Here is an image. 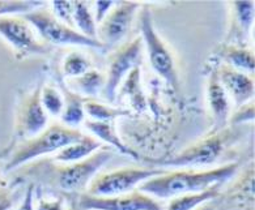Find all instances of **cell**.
<instances>
[{
	"instance_id": "cell-8",
	"label": "cell",
	"mask_w": 255,
	"mask_h": 210,
	"mask_svg": "<svg viewBox=\"0 0 255 210\" xmlns=\"http://www.w3.org/2000/svg\"><path fill=\"white\" fill-rule=\"evenodd\" d=\"M228 141L229 133L223 130L191 145L174 157L169 159H156L152 161V163L158 167H196L212 165L223 154Z\"/></svg>"
},
{
	"instance_id": "cell-9",
	"label": "cell",
	"mask_w": 255,
	"mask_h": 210,
	"mask_svg": "<svg viewBox=\"0 0 255 210\" xmlns=\"http://www.w3.org/2000/svg\"><path fill=\"white\" fill-rule=\"evenodd\" d=\"M141 50H143V39L141 37H137L132 42L119 47L110 56L108 74L105 77V86L102 90V95L106 101L110 103L116 101L117 91L123 78L136 67H140Z\"/></svg>"
},
{
	"instance_id": "cell-12",
	"label": "cell",
	"mask_w": 255,
	"mask_h": 210,
	"mask_svg": "<svg viewBox=\"0 0 255 210\" xmlns=\"http://www.w3.org/2000/svg\"><path fill=\"white\" fill-rule=\"evenodd\" d=\"M139 7L136 3L116 1L97 29V41L102 45V49H112L128 34Z\"/></svg>"
},
{
	"instance_id": "cell-22",
	"label": "cell",
	"mask_w": 255,
	"mask_h": 210,
	"mask_svg": "<svg viewBox=\"0 0 255 210\" xmlns=\"http://www.w3.org/2000/svg\"><path fill=\"white\" fill-rule=\"evenodd\" d=\"M72 21L87 38L97 41V25L85 1H72Z\"/></svg>"
},
{
	"instance_id": "cell-19",
	"label": "cell",
	"mask_w": 255,
	"mask_h": 210,
	"mask_svg": "<svg viewBox=\"0 0 255 210\" xmlns=\"http://www.w3.org/2000/svg\"><path fill=\"white\" fill-rule=\"evenodd\" d=\"M220 196V186L212 187L204 192L189 193L170 199L166 210H195L203 204L210 203Z\"/></svg>"
},
{
	"instance_id": "cell-25",
	"label": "cell",
	"mask_w": 255,
	"mask_h": 210,
	"mask_svg": "<svg viewBox=\"0 0 255 210\" xmlns=\"http://www.w3.org/2000/svg\"><path fill=\"white\" fill-rule=\"evenodd\" d=\"M41 105H42L46 114H50L53 116L62 115L64 107L63 95L54 86L46 85V86L41 88Z\"/></svg>"
},
{
	"instance_id": "cell-29",
	"label": "cell",
	"mask_w": 255,
	"mask_h": 210,
	"mask_svg": "<svg viewBox=\"0 0 255 210\" xmlns=\"http://www.w3.org/2000/svg\"><path fill=\"white\" fill-rule=\"evenodd\" d=\"M237 112L234 114L233 118L231 119V124H240L248 120L254 119V107L253 105H244L241 107H237Z\"/></svg>"
},
{
	"instance_id": "cell-14",
	"label": "cell",
	"mask_w": 255,
	"mask_h": 210,
	"mask_svg": "<svg viewBox=\"0 0 255 210\" xmlns=\"http://www.w3.org/2000/svg\"><path fill=\"white\" fill-rule=\"evenodd\" d=\"M207 97L213 116V130L211 131V135H213L225 130V126L229 120V111H231L229 95L227 94V91L219 80L217 70H213L208 76Z\"/></svg>"
},
{
	"instance_id": "cell-24",
	"label": "cell",
	"mask_w": 255,
	"mask_h": 210,
	"mask_svg": "<svg viewBox=\"0 0 255 210\" xmlns=\"http://www.w3.org/2000/svg\"><path fill=\"white\" fill-rule=\"evenodd\" d=\"M84 112L93 122H114L119 116L131 115L128 110L109 107L93 99H84Z\"/></svg>"
},
{
	"instance_id": "cell-11",
	"label": "cell",
	"mask_w": 255,
	"mask_h": 210,
	"mask_svg": "<svg viewBox=\"0 0 255 210\" xmlns=\"http://www.w3.org/2000/svg\"><path fill=\"white\" fill-rule=\"evenodd\" d=\"M0 35L9 43L18 59L29 55H42L50 51L47 46L35 38L30 25L22 17L0 16Z\"/></svg>"
},
{
	"instance_id": "cell-3",
	"label": "cell",
	"mask_w": 255,
	"mask_h": 210,
	"mask_svg": "<svg viewBox=\"0 0 255 210\" xmlns=\"http://www.w3.org/2000/svg\"><path fill=\"white\" fill-rule=\"evenodd\" d=\"M113 157V151L108 149L97 150L91 157L74 163H64L58 166L51 172V184L67 193H80L88 189L92 179L100 168Z\"/></svg>"
},
{
	"instance_id": "cell-34",
	"label": "cell",
	"mask_w": 255,
	"mask_h": 210,
	"mask_svg": "<svg viewBox=\"0 0 255 210\" xmlns=\"http://www.w3.org/2000/svg\"><path fill=\"white\" fill-rule=\"evenodd\" d=\"M195 210H217V204L215 203V200H213V201H210V203L203 204L202 207H199Z\"/></svg>"
},
{
	"instance_id": "cell-26",
	"label": "cell",
	"mask_w": 255,
	"mask_h": 210,
	"mask_svg": "<svg viewBox=\"0 0 255 210\" xmlns=\"http://www.w3.org/2000/svg\"><path fill=\"white\" fill-rule=\"evenodd\" d=\"M91 68V62L81 53H70L63 60V73L64 76L71 78L79 77L84 74Z\"/></svg>"
},
{
	"instance_id": "cell-10",
	"label": "cell",
	"mask_w": 255,
	"mask_h": 210,
	"mask_svg": "<svg viewBox=\"0 0 255 210\" xmlns=\"http://www.w3.org/2000/svg\"><path fill=\"white\" fill-rule=\"evenodd\" d=\"M79 210H164L154 197L139 189L113 197H96L81 193L77 200Z\"/></svg>"
},
{
	"instance_id": "cell-30",
	"label": "cell",
	"mask_w": 255,
	"mask_h": 210,
	"mask_svg": "<svg viewBox=\"0 0 255 210\" xmlns=\"http://www.w3.org/2000/svg\"><path fill=\"white\" fill-rule=\"evenodd\" d=\"M13 207V196L8 189L7 183L0 178V210H11Z\"/></svg>"
},
{
	"instance_id": "cell-17",
	"label": "cell",
	"mask_w": 255,
	"mask_h": 210,
	"mask_svg": "<svg viewBox=\"0 0 255 210\" xmlns=\"http://www.w3.org/2000/svg\"><path fill=\"white\" fill-rule=\"evenodd\" d=\"M100 147H101V141L93 137L84 136L80 141L67 145L62 150L58 151V154L55 155V161L62 162V163H74V162L83 161L85 158L91 157Z\"/></svg>"
},
{
	"instance_id": "cell-27",
	"label": "cell",
	"mask_w": 255,
	"mask_h": 210,
	"mask_svg": "<svg viewBox=\"0 0 255 210\" xmlns=\"http://www.w3.org/2000/svg\"><path fill=\"white\" fill-rule=\"evenodd\" d=\"M42 4L37 1H0V16L4 13H26Z\"/></svg>"
},
{
	"instance_id": "cell-32",
	"label": "cell",
	"mask_w": 255,
	"mask_h": 210,
	"mask_svg": "<svg viewBox=\"0 0 255 210\" xmlns=\"http://www.w3.org/2000/svg\"><path fill=\"white\" fill-rule=\"evenodd\" d=\"M95 3L96 13L93 18H95L96 25H100V22L105 18V16L109 13V11H110L113 8V5L116 4V1H95Z\"/></svg>"
},
{
	"instance_id": "cell-2",
	"label": "cell",
	"mask_w": 255,
	"mask_h": 210,
	"mask_svg": "<svg viewBox=\"0 0 255 210\" xmlns=\"http://www.w3.org/2000/svg\"><path fill=\"white\" fill-rule=\"evenodd\" d=\"M83 137L84 135L76 128L66 127L63 124H53L37 136L16 145L7 154L9 158L4 168L7 171H12L34 158L62 150L67 145L80 141Z\"/></svg>"
},
{
	"instance_id": "cell-18",
	"label": "cell",
	"mask_w": 255,
	"mask_h": 210,
	"mask_svg": "<svg viewBox=\"0 0 255 210\" xmlns=\"http://www.w3.org/2000/svg\"><path fill=\"white\" fill-rule=\"evenodd\" d=\"M62 91H63L62 95H63L64 107L60 118L63 126L75 128L84 120V99L81 98L79 93L68 90L64 85H62Z\"/></svg>"
},
{
	"instance_id": "cell-20",
	"label": "cell",
	"mask_w": 255,
	"mask_h": 210,
	"mask_svg": "<svg viewBox=\"0 0 255 210\" xmlns=\"http://www.w3.org/2000/svg\"><path fill=\"white\" fill-rule=\"evenodd\" d=\"M119 95L121 97H127L133 110H136L137 112H143L144 110L147 109V99H145L143 88H141L140 67H136L135 70H132L127 74Z\"/></svg>"
},
{
	"instance_id": "cell-7",
	"label": "cell",
	"mask_w": 255,
	"mask_h": 210,
	"mask_svg": "<svg viewBox=\"0 0 255 210\" xmlns=\"http://www.w3.org/2000/svg\"><path fill=\"white\" fill-rule=\"evenodd\" d=\"M41 88L42 86H37L33 91L22 95L18 101L12 142L1 155H7L16 145L37 136L46 128L47 114L41 105Z\"/></svg>"
},
{
	"instance_id": "cell-28",
	"label": "cell",
	"mask_w": 255,
	"mask_h": 210,
	"mask_svg": "<svg viewBox=\"0 0 255 210\" xmlns=\"http://www.w3.org/2000/svg\"><path fill=\"white\" fill-rule=\"evenodd\" d=\"M53 14L59 21L70 28H75L72 21V1H53Z\"/></svg>"
},
{
	"instance_id": "cell-5",
	"label": "cell",
	"mask_w": 255,
	"mask_h": 210,
	"mask_svg": "<svg viewBox=\"0 0 255 210\" xmlns=\"http://www.w3.org/2000/svg\"><path fill=\"white\" fill-rule=\"evenodd\" d=\"M166 170L161 168L126 167L116 171L100 174L92 179L88 187V195L96 197H113L132 192L137 186L148 179L162 175Z\"/></svg>"
},
{
	"instance_id": "cell-23",
	"label": "cell",
	"mask_w": 255,
	"mask_h": 210,
	"mask_svg": "<svg viewBox=\"0 0 255 210\" xmlns=\"http://www.w3.org/2000/svg\"><path fill=\"white\" fill-rule=\"evenodd\" d=\"M72 85H75L77 90L88 95L91 98H96L101 94L105 86V77L104 74L97 72V70H89L84 74H81L79 77L72 78Z\"/></svg>"
},
{
	"instance_id": "cell-4",
	"label": "cell",
	"mask_w": 255,
	"mask_h": 210,
	"mask_svg": "<svg viewBox=\"0 0 255 210\" xmlns=\"http://www.w3.org/2000/svg\"><path fill=\"white\" fill-rule=\"evenodd\" d=\"M140 28H141V39L147 49L148 58L152 70L160 76L166 84L174 90H178V73L175 68L174 58L166 43L160 38L153 26V20L150 14L149 7L145 5L140 13Z\"/></svg>"
},
{
	"instance_id": "cell-31",
	"label": "cell",
	"mask_w": 255,
	"mask_h": 210,
	"mask_svg": "<svg viewBox=\"0 0 255 210\" xmlns=\"http://www.w3.org/2000/svg\"><path fill=\"white\" fill-rule=\"evenodd\" d=\"M34 210H63V200L60 197L54 200L39 197L37 208Z\"/></svg>"
},
{
	"instance_id": "cell-6",
	"label": "cell",
	"mask_w": 255,
	"mask_h": 210,
	"mask_svg": "<svg viewBox=\"0 0 255 210\" xmlns=\"http://www.w3.org/2000/svg\"><path fill=\"white\" fill-rule=\"evenodd\" d=\"M22 18L37 29L46 43L53 46H85L102 50V45L98 41L87 38L80 32L67 26L49 11L32 9L22 14Z\"/></svg>"
},
{
	"instance_id": "cell-15",
	"label": "cell",
	"mask_w": 255,
	"mask_h": 210,
	"mask_svg": "<svg viewBox=\"0 0 255 210\" xmlns=\"http://www.w3.org/2000/svg\"><path fill=\"white\" fill-rule=\"evenodd\" d=\"M232 26L228 35L231 46L245 47L254 22V3L253 1H232Z\"/></svg>"
},
{
	"instance_id": "cell-21",
	"label": "cell",
	"mask_w": 255,
	"mask_h": 210,
	"mask_svg": "<svg viewBox=\"0 0 255 210\" xmlns=\"http://www.w3.org/2000/svg\"><path fill=\"white\" fill-rule=\"evenodd\" d=\"M220 56H223L227 64L237 70L253 72L255 68L254 55L250 50L240 46L225 45L221 49Z\"/></svg>"
},
{
	"instance_id": "cell-13",
	"label": "cell",
	"mask_w": 255,
	"mask_h": 210,
	"mask_svg": "<svg viewBox=\"0 0 255 210\" xmlns=\"http://www.w3.org/2000/svg\"><path fill=\"white\" fill-rule=\"evenodd\" d=\"M217 70V76L228 95L233 98L237 107L246 105L254 97V80L244 72L223 64Z\"/></svg>"
},
{
	"instance_id": "cell-16",
	"label": "cell",
	"mask_w": 255,
	"mask_h": 210,
	"mask_svg": "<svg viewBox=\"0 0 255 210\" xmlns=\"http://www.w3.org/2000/svg\"><path fill=\"white\" fill-rule=\"evenodd\" d=\"M85 127L91 131L98 141H105L113 147H116L117 150L121 151L122 154H126L133 159H139V154L133 149H129L127 145L119 139L118 133L114 127V122H93V120H87Z\"/></svg>"
},
{
	"instance_id": "cell-1",
	"label": "cell",
	"mask_w": 255,
	"mask_h": 210,
	"mask_svg": "<svg viewBox=\"0 0 255 210\" xmlns=\"http://www.w3.org/2000/svg\"><path fill=\"white\" fill-rule=\"evenodd\" d=\"M238 163H228L221 167L204 171H166L162 175L148 179L139 186V191L154 199H173V197L204 192L216 186H223L234 176Z\"/></svg>"
},
{
	"instance_id": "cell-33",
	"label": "cell",
	"mask_w": 255,
	"mask_h": 210,
	"mask_svg": "<svg viewBox=\"0 0 255 210\" xmlns=\"http://www.w3.org/2000/svg\"><path fill=\"white\" fill-rule=\"evenodd\" d=\"M14 210H34V184H29L20 207Z\"/></svg>"
}]
</instances>
